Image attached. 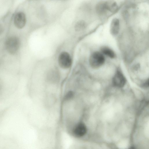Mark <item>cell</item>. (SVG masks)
Here are the masks:
<instances>
[{"label": "cell", "instance_id": "1", "mask_svg": "<svg viewBox=\"0 0 149 149\" xmlns=\"http://www.w3.org/2000/svg\"><path fill=\"white\" fill-rule=\"evenodd\" d=\"M6 49L10 54H15L18 51L20 46L19 38L15 36H11L7 38L5 43Z\"/></svg>", "mask_w": 149, "mask_h": 149}, {"label": "cell", "instance_id": "2", "mask_svg": "<svg viewBox=\"0 0 149 149\" xmlns=\"http://www.w3.org/2000/svg\"><path fill=\"white\" fill-rule=\"evenodd\" d=\"M12 20L15 27L19 29H22L25 27L27 21L25 13L21 10L17 11L14 14Z\"/></svg>", "mask_w": 149, "mask_h": 149}, {"label": "cell", "instance_id": "3", "mask_svg": "<svg viewBox=\"0 0 149 149\" xmlns=\"http://www.w3.org/2000/svg\"><path fill=\"white\" fill-rule=\"evenodd\" d=\"M58 63L61 68L66 70L71 66L72 60L70 54L68 52L63 51L61 52L58 58Z\"/></svg>", "mask_w": 149, "mask_h": 149}, {"label": "cell", "instance_id": "4", "mask_svg": "<svg viewBox=\"0 0 149 149\" xmlns=\"http://www.w3.org/2000/svg\"><path fill=\"white\" fill-rule=\"evenodd\" d=\"M104 57L102 53L99 52L93 53L89 59V63L90 66L94 68H97L101 66L104 63Z\"/></svg>", "mask_w": 149, "mask_h": 149}, {"label": "cell", "instance_id": "5", "mask_svg": "<svg viewBox=\"0 0 149 149\" xmlns=\"http://www.w3.org/2000/svg\"><path fill=\"white\" fill-rule=\"evenodd\" d=\"M112 82L115 86L118 88H121L125 85L126 79L120 71H117L113 76Z\"/></svg>", "mask_w": 149, "mask_h": 149}, {"label": "cell", "instance_id": "6", "mask_svg": "<svg viewBox=\"0 0 149 149\" xmlns=\"http://www.w3.org/2000/svg\"><path fill=\"white\" fill-rule=\"evenodd\" d=\"M87 131V128L85 125L82 123L80 122L75 126L73 133L76 137H80L85 135Z\"/></svg>", "mask_w": 149, "mask_h": 149}, {"label": "cell", "instance_id": "7", "mask_svg": "<svg viewBox=\"0 0 149 149\" xmlns=\"http://www.w3.org/2000/svg\"><path fill=\"white\" fill-rule=\"evenodd\" d=\"M46 78L49 81H57L60 78V75L58 71L54 68H51L46 73Z\"/></svg>", "mask_w": 149, "mask_h": 149}, {"label": "cell", "instance_id": "8", "mask_svg": "<svg viewBox=\"0 0 149 149\" xmlns=\"http://www.w3.org/2000/svg\"><path fill=\"white\" fill-rule=\"evenodd\" d=\"M120 28L119 19L116 18H113L112 20L110 27L111 33L113 36L117 35L118 33Z\"/></svg>", "mask_w": 149, "mask_h": 149}, {"label": "cell", "instance_id": "9", "mask_svg": "<svg viewBox=\"0 0 149 149\" xmlns=\"http://www.w3.org/2000/svg\"><path fill=\"white\" fill-rule=\"evenodd\" d=\"M105 7L107 11L114 13L116 12L118 6L116 3L113 0H108L104 1Z\"/></svg>", "mask_w": 149, "mask_h": 149}, {"label": "cell", "instance_id": "10", "mask_svg": "<svg viewBox=\"0 0 149 149\" xmlns=\"http://www.w3.org/2000/svg\"><path fill=\"white\" fill-rule=\"evenodd\" d=\"M95 11L99 15H103L105 14L107 11L106 10L104 1H101L98 3L95 6Z\"/></svg>", "mask_w": 149, "mask_h": 149}, {"label": "cell", "instance_id": "11", "mask_svg": "<svg viewBox=\"0 0 149 149\" xmlns=\"http://www.w3.org/2000/svg\"><path fill=\"white\" fill-rule=\"evenodd\" d=\"M101 51L103 54L110 58H113L115 56V54L114 52L107 47H102L101 49Z\"/></svg>", "mask_w": 149, "mask_h": 149}, {"label": "cell", "instance_id": "12", "mask_svg": "<svg viewBox=\"0 0 149 149\" xmlns=\"http://www.w3.org/2000/svg\"><path fill=\"white\" fill-rule=\"evenodd\" d=\"M86 25L85 22L83 20L77 22L74 26V29L76 31L79 32L83 30Z\"/></svg>", "mask_w": 149, "mask_h": 149}, {"label": "cell", "instance_id": "13", "mask_svg": "<svg viewBox=\"0 0 149 149\" xmlns=\"http://www.w3.org/2000/svg\"><path fill=\"white\" fill-rule=\"evenodd\" d=\"M4 30V27L3 25L0 23V35L3 32Z\"/></svg>", "mask_w": 149, "mask_h": 149}]
</instances>
